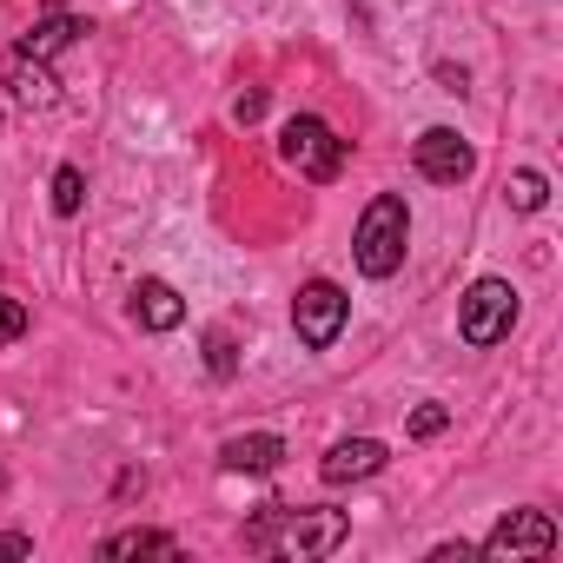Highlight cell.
I'll return each mask as SVG.
<instances>
[{"label":"cell","mask_w":563,"mask_h":563,"mask_svg":"<svg viewBox=\"0 0 563 563\" xmlns=\"http://www.w3.org/2000/svg\"><path fill=\"white\" fill-rule=\"evenodd\" d=\"M385 457H391V451H385L378 438H345V444H332V451H325V464H319V471H325V484H358V477H378V471H385Z\"/></svg>","instance_id":"9c48e42d"},{"label":"cell","mask_w":563,"mask_h":563,"mask_svg":"<svg viewBox=\"0 0 563 563\" xmlns=\"http://www.w3.org/2000/svg\"><path fill=\"white\" fill-rule=\"evenodd\" d=\"M100 556H179V537L166 530H120L100 543Z\"/></svg>","instance_id":"4fadbf2b"},{"label":"cell","mask_w":563,"mask_h":563,"mask_svg":"<svg viewBox=\"0 0 563 563\" xmlns=\"http://www.w3.org/2000/svg\"><path fill=\"white\" fill-rule=\"evenodd\" d=\"M0 87H8L21 107H34V113H47V107L60 100V80H54V67H47V60H34L27 47H14L8 60H0Z\"/></svg>","instance_id":"ba28073f"},{"label":"cell","mask_w":563,"mask_h":563,"mask_svg":"<svg viewBox=\"0 0 563 563\" xmlns=\"http://www.w3.org/2000/svg\"><path fill=\"white\" fill-rule=\"evenodd\" d=\"M133 319H140L146 332H173V325L186 319V299L166 286V278H140V286H133Z\"/></svg>","instance_id":"8fae6325"},{"label":"cell","mask_w":563,"mask_h":563,"mask_svg":"<svg viewBox=\"0 0 563 563\" xmlns=\"http://www.w3.org/2000/svg\"><path fill=\"white\" fill-rule=\"evenodd\" d=\"M0 556H34V537L27 530H0Z\"/></svg>","instance_id":"ffe728a7"},{"label":"cell","mask_w":563,"mask_h":563,"mask_svg":"<svg viewBox=\"0 0 563 563\" xmlns=\"http://www.w3.org/2000/svg\"><path fill=\"white\" fill-rule=\"evenodd\" d=\"M352 517L332 510V504H278V523H272V550H286V556H332L345 543Z\"/></svg>","instance_id":"7a4b0ae2"},{"label":"cell","mask_w":563,"mask_h":563,"mask_svg":"<svg viewBox=\"0 0 563 563\" xmlns=\"http://www.w3.org/2000/svg\"><path fill=\"white\" fill-rule=\"evenodd\" d=\"M405 245H411V206H405L398 192H378V199L365 206L358 232H352L358 272H365V278H391V272L405 265Z\"/></svg>","instance_id":"6da1fadb"},{"label":"cell","mask_w":563,"mask_h":563,"mask_svg":"<svg viewBox=\"0 0 563 563\" xmlns=\"http://www.w3.org/2000/svg\"><path fill=\"white\" fill-rule=\"evenodd\" d=\"M504 192H510V206H517V212H543V199H550V179L523 166V173H510V186H504Z\"/></svg>","instance_id":"5bb4252c"},{"label":"cell","mask_w":563,"mask_h":563,"mask_svg":"<svg viewBox=\"0 0 563 563\" xmlns=\"http://www.w3.org/2000/svg\"><path fill=\"white\" fill-rule=\"evenodd\" d=\"M411 159H418V173H424V179H438V186H457V179H471V166H477L471 140H457L451 126H431V133H418Z\"/></svg>","instance_id":"52a82bcc"},{"label":"cell","mask_w":563,"mask_h":563,"mask_svg":"<svg viewBox=\"0 0 563 563\" xmlns=\"http://www.w3.org/2000/svg\"><path fill=\"white\" fill-rule=\"evenodd\" d=\"M258 113H265V93H258V87H252V93H239V100H232V120H239V126H252V120H258Z\"/></svg>","instance_id":"d6986e66"},{"label":"cell","mask_w":563,"mask_h":563,"mask_svg":"<svg viewBox=\"0 0 563 563\" xmlns=\"http://www.w3.org/2000/svg\"><path fill=\"white\" fill-rule=\"evenodd\" d=\"M80 206H87V173H80V166H60V173H54V212L74 219Z\"/></svg>","instance_id":"9a60e30c"},{"label":"cell","mask_w":563,"mask_h":563,"mask_svg":"<svg viewBox=\"0 0 563 563\" xmlns=\"http://www.w3.org/2000/svg\"><path fill=\"white\" fill-rule=\"evenodd\" d=\"M444 424H451V411H444V405H418V411H411V438H438Z\"/></svg>","instance_id":"ac0fdd59"},{"label":"cell","mask_w":563,"mask_h":563,"mask_svg":"<svg viewBox=\"0 0 563 563\" xmlns=\"http://www.w3.org/2000/svg\"><path fill=\"white\" fill-rule=\"evenodd\" d=\"M219 464H225V471H245V477H265V471H278V464H286V438H278V431L225 438V444H219Z\"/></svg>","instance_id":"30bf717a"},{"label":"cell","mask_w":563,"mask_h":563,"mask_svg":"<svg viewBox=\"0 0 563 563\" xmlns=\"http://www.w3.org/2000/svg\"><path fill=\"white\" fill-rule=\"evenodd\" d=\"M27 332V306L21 299H8V292H0V345H14Z\"/></svg>","instance_id":"e0dca14e"},{"label":"cell","mask_w":563,"mask_h":563,"mask_svg":"<svg viewBox=\"0 0 563 563\" xmlns=\"http://www.w3.org/2000/svg\"><path fill=\"white\" fill-rule=\"evenodd\" d=\"M206 372H212V378H232V372H239V358H232V339H225V332H206Z\"/></svg>","instance_id":"2e32d148"},{"label":"cell","mask_w":563,"mask_h":563,"mask_svg":"<svg viewBox=\"0 0 563 563\" xmlns=\"http://www.w3.org/2000/svg\"><path fill=\"white\" fill-rule=\"evenodd\" d=\"M490 563H517V556H550L556 550V523L543 517V510H510L484 543H477Z\"/></svg>","instance_id":"8992f818"},{"label":"cell","mask_w":563,"mask_h":563,"mask_svg":"<svg viewBox=\"0 0 563 563\" xmlns=\"http://www.w3.org/2000/svg\"><path fill=\"white\" fill-rule=\"evenodd\" d=\"M80 34H87V21H80V14H60V8H54L47 21H34V27H27V41H21V47H27L34 60H54V54H67V47L80 41Z\"/></svg>","instance_id":"7c38bea8"},{"label":"cell","mask_w":563,"mask_h":563,"mask_svg":"<svg viewBox=\"0 0 563 563\" xmlns=\"http://www.w3.org/2000/svg\"><path fill=\"white\" fill-rule=\"evenodd\" d=\"M510 325H517L510 278H477V286L457 299V339L464 345H497V339H510Z\"/></svg>","instance_id":"277c9868"},{"label":"cell","mask_w":563,"mask_h":563,"mask_svg":"<svg viewBox=\"0 0 563 563\" xmlns=\"http://www.w3.org/2000/svg\"><path fill=\"white\" fill-rule=\"evenodd\" d=\"M345 319H352V299L332 286V278H312V286H299V299H292V332H299L306 352H332L339 332H345Z\"/></svg>","instance_id":"5b68a950"},{"label":"cell","mask_w":563,"mask_h":563,"mask_svg":"<svg viewBox=\"0 0 563 563\" xmlns=\"http://www.w3.org/2000/svg\"><path fill=\"white\" fill-rule=\"evenodd\" d=\"M278 159H286L299 179L325 186V179H339V166H345V140H339L319 113H299V120H286V133H278Z\"/></svg>","instance_id":"3957f363"}]
</instances>
